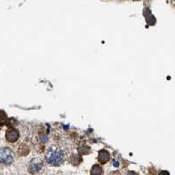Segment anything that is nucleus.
I'll return each instance as SVG.
<instances>
[{"label": "nucleus", "instance_id": "1", "mask_svg": "<svg viewBox=\"0 0 175 175\" xmlns=\"http://www.w3.org/2000/svg\"><path fill=\"white\" fill-rule=\"evenodd\" d=\"M64 153L61 149L57 147H51L46 154L47 162L52 165H60L63 162Z\"/></svg>", "mask_w": 175, "mask_h": 175}, {"label": "nucleus", "instance_id": "2", "mask_svg": "<svg viewBox=\"0 0 175 175\" xmlns=\"http://www.w3.org/2000/svg\"><path fill=\"white\" fill-rule=\"evenodd\" d=\"M14 154L13 150L7 147L0 149V163L4 164H10L13 162Z\"/></svg>", "mask_w": 175, "mask_h": 175}, {"label": "nucleus", "instance_id": "3", "mask_svg": "<svg viewBox=\"0 0 175 175\" xmlns=\"http://www.w3.org/2000/svg\"><path fill=\"white\" fill-rule=\"evenodd\" d=\"M43 162L41 158H35L34 159H32L29 164H28V171L30 173L32 174H37L39 173H41L43 169Z\"/></svg>", "mask_w": 175, "mask_h": 175}, {"label": "nucleus", "instance_id": "4", "mask_svg": "<svg viewBox=\"0 0 175 175\" xmlns=\"http://www.w3.org/2000/svg\"><path fill=\"white\" fill-rule=\"evenodd\" d=\"M19 131L17 129H15L14 128H8V130L6 131V135L5 137L6 140L10 143H15L18 139H19Z\"/></svg>", "mask_w": 175, "mask_h": 175}, {"label": "nucleus", "instance_id": "5", "mask_svg": "<svg viewBox=\"0 0 175 175\" xmlns=\"http://www.w3.org/2000/svg\"><path fill=\"white\" fill-rule=\"evenodd\" d=\"M110 159V154L107 150H102L99 152V156H98V160L101 164H106L109 161Z\"/></svg>", "mask_w": 175, "mask_h": 175}, {"label": "nucleus", "instance_id": "6", "mask_svg": "<svg viewBox=\"0 0 175 175\" xmlns=\"http://www.w3.org/2000/svg\"><path fill=\"white\" fill-rule=\"evenodd\" d=\"M144 16H145V18H146V20H147L148 24H150V25L152 26L156 23V19H155V17L151 14V13H150V11L149 9H145V10H144Z\"/></svg>", "mask_w": 175, "mask_h": 175}, {"label": "nucleus", "instance_id": "7", "mask_svg": "<svg viewBox=\"0 0 175 175\" xmlns=\"http://www.w3.org/2000/svg\"><path fill=\"white\" fill-rule=\"evenodd\" d=\"M91 175H103V169L99 164H94L91 169Z\"/></svg>", "mask_w": 175, "mask_h": 175}, {"label": "nucleus", "instance_id": "8", "mask_svg": "<svg viewBox=\"0 0 175 175\" xmlns=\"http://www.w3.org/2000/svg\"><path fill=\"white\" fill-rule=\"evenodd\" d=\"M7 122V115L3 110H0V126L5 125Z\"/></svg>", "mask_w": 175, "mask_h": 175}, {"label": "nucleus", "instance_id": "9", "mask_svg": "<svg viewBox=\"0 0 175 175\" xmlns=\"http://www.w3.org/2000/svg\"><path fill=\"white\" fill-rule=\"evenodd\" d=\"M71 162L73 164H78L79 163L81 162V158L77 155H72L71 157Z\"/></svg>", "mask_w": 175, "mask_h": 175}, {"label": "nucleus", "instance_id": "10", "mask_svg": "<svg viewBox=\"0 0 175 175\" xmlns=\"http://www.w3.org/2000/svg\"><path fill=\"white\" fill-rule=\"evenodd\" d=\"M159 175H170V173L166 171H162V172L159 173Z\"/></svg>", "mask_w": 175, "mask_h": 175}, {"label": "nucleus", "instance_id": "11", "mask_svg": "<svg viewBox=\"0 0 175 175\" xmlns=\"http://www.w3.org/2000/svg\"><path fill=\"white\" fill-rule=\"evenodd\" d=\"M128 175H138L137 173H135V172H128Z\"/></svg>", "mask_w": 175, "mask_h": 175}, {"label": "nucleus", "instance_id": "12", "mask_svg": "<svg viewBox=\"0 0 175 175\" xmlns=\"http://www.w3.org/2000/svg\"><path fill=\"white\" fill-rule=\"evenodd\" d=\"M113 164H114V166H118V165H119V163H118V162L116 163V161H114V163H113Z\"/></svg>", "mask_w": 175, "mask_h": 175}]
</instances>
